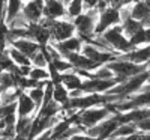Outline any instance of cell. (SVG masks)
Listing matches in <instances>:
<instances>
[{"label": "cell", "mask_w": 150, "mask_h": 140, "mask_svg": "<svg viewBox=\"0 0 150 140\" xmlns=\"http://www.w3.org/2000/svg\"><path fill=\"white\" fill-rule=\"evenodd\" d=\"M144 3H146V5H147V6L150 8V0H144Z\"/></svg>", "instance_id": "cell-41"}, {"label": "cell", "mask_w": 150, "mask_h": 140, "mask_svg": "<svg viewBox=\"0 0 150 140\" xmlns=\"http://www.w3.org/2000/svg\"><path fill=\"white\" fill-rule=\"evenodd\" d=\"M6 53H8V56H9L12 60H14L15 65H18V66H21V65H32L30 59H29L26 54H23L20 50H17L15 47H12L11 44H9L8 48H6Z\"/></svg>", "instance_id": "cell-21"}, {"label": "cell", "mask_w": 150, "mask_h": 140, "mask_svg": "<svg viewBox=\"0 0 150 140\" xmlns=\"http://www.w3.org/2000/svg\"><path fill=\"white\" fill-rule=\"evenodd\" d=\"M24 2L23 0H6V9H5V21L9 23L11 20H14L17 15L21 14Z\"/></svg>", "instance_id": "cell-19"}, {"label": "cell", "mask_w": 150, "mask_h": 140, "mask_svg": "<svg viewBox=\"0 0 150 140\" xmlns=\"http://www.w3.org/2000/svg\"><path fill=\"white\" fill-rule=\"evenodd\" d=\"M141 23H143V27H150V14H149Z\"/></svg>", "instance_id": "cell-38"}, {"label": "cell", "mask_w": 150, "mask_h": 140, "mask_svg": "<svg viewBox=\"0 0 150 140\" xmlns=\"http://www.w3.org/2000/svg\"><path fill=\"white\" fill-rule=\"evenodd\" d=\"M50 44H53V47L60 53L62 57H65L69 53H81V48L84 45V41L81 39L78 35H74V36L68 38V39H65V41L50 42Z\"/></svg>", "instance_id": "cell-11"}, {"label": "cell", "mask_w": 150, "mask_h": 140, "mask_svg": "<svg viewBox=\"0 0 150 140\" xmlns=\"http://www.w3.org/2000/svg\"><path fill=\"white\" fill-rule=\"evenodd\" d=\"M98 17L99 12L96 9H92V11H84L83 14L72 20L75 26V35H78L84 41V44H89L95 38V27L98 23Z\"/></svg>", "instance_id": "cell-1"}, {"label": "cell", "mask_w": 150, "mask_h": 140, "mask_svg": "<svg viewBox=\"0 0 150 140\" xmlns=\"http://www.w3.org/2000/svg\"><path fill=\"white\" fill-rule=\"evenodd\" d=\"M5 121V125L9 126V125H15L17 124V114L15 113H11V114H6V116L2 118Z\"/></svg>", "instance_id": "cell-33"}, {"label": "cell", "mask_w": 150, "mask_h": 140, "mask_svg": "<svg viewBox=\"0 0 150 140\" xmlns=\"http://www.w3.org/2000/svg\"><path fill=\"white\" fill-rule=\"evenodd\" d=\"M83 0H72V2L66 6V17L68 20H74L75 17H78L80 14H83Z\"/></svg>", "instance_id": "cell-23"}, {"label": "cell", "mask_w": 150, "mask_h": 140, "mask_svg": "<svg viewBox=\"0 0 150 140\" xmlns=\"http://www.w3.org/2000/svg\"><path fill=\"white\" fill-rule=\"evenodd\" d=\"M53 99L56 101L57 104L63 106L66 101L69 99V91L62 84V83H57L54 84V91H53Z\"/></svg>", "instance_id": "cell-22"}, {"label": "cell", "mask_w": 150, "mask_h": 140, "mask_svg": "<svg viewBox=\"0 0 150 140\" xmlns=\"http://www.w3.org/2000/svg\"><path fill=\"white\" fill-rule=\"evenodd\" d=\"M78 121L75 125H80V126H84V128H92V126L98 125L99 122H102L104 119L110 118L111 116V111L107 109V107H99V109H86V110H78Z\"/></svg>", "instance_id": "cell-5"}, {"label": "cell", "mask_w": 150, "mask_h": 140, "mask_svg": "<svg viewBox=\"0 0 150 140\" xmlns=\"http://www.w3.org/2000/svg\"><path fill=\"white\" fill-rule=\"evenodd\" d=\"M8 45H9V41H8V38H6V36H2V35H0V51H6Z\"/></svg>", "instance_id": "cell-36"}, {"label": "cell", "mask_w": 150, "mask_h": 140, "mask_svg": "<svg viewBox=\"0 0 150 140\" xmlns=\"http://www.w3.org/2000/svg\"><path fill=\"white\" fill-rule=\"evenodd\" d=\"M120 59H125V60H129V62H134L137 65H146L150 60V44H146V45H141V47H137L134 50L128 53H123V54H119Z\"/></svg>", "instance_id": "cell-12"}, {"label": "cell", "mask_w": 150, "mask_h": 140, "mask_svg": "<svg viewBox=\"0 0 150 140\" xmlns=\"http://www.w3.org/2000/svg\"><path fill=\"white\" fill-rule=\"evenodd\" d=\"M149 75H150V68L146 69V71H143V72H140V74H137V75H134V77H131L128 80H125L123 83L116 84L114 87H111L107 94L119 95L120 99H126V98L132 96L134 94L141 91V87L147 83Z\"/></svg>", "instance_id": "cell-2"}, {"label": "cell", "mask_w": 150, "mask_h": 140, "mask_svg": "<svg viewBox=\"0 0 150 140\" xmlns=\"http://www.w3.org/2000/svg\"><path fill=\"white\" fill-rule=\"evenodd\" d=\"M30 62H32V66H39V68H47V65H48V59L45 57V54L41 50L32 56Z\"/></svg>", "instance_id": "cell-30"}, {"label": "cell", "mask_w": 150, "mask_h": 140, "mask_svg": "<svg viewBox=\"0 0 150 140\" xmlns=\"http://www.w3.org/2000/svg\"><path fill=\"white\" fill-rule=\"evenodd\" d=\"M23 2H29V0H23Z\"/></svg>", "instance_id": "cell-44"}, {"label": "cell", "mask_w": 150, "mask_h": 140, "mask_svg": "<svg viewBox=\"0 0 150 140\" xmlns=\"http://www.w3.org/2000/svg\"><path fill=\"white\" fill-rule=\"evenodd\" d=\"M98 3H99V0H83V9L84 11L96 9V5Z\"/></svg>", "instance_id": "cell-32"}, {"label": "cell", "mask_w": 150, "mask_h": 140, "mask_svg": "<svg viewBox=\"0 0 150 140\" xmlns=\"http://www.w3.org/2000/svg\"><path fill=\"white\" fill-rule=\"evenodd\" d=\"M60 2H62V3H63L65 6H68V5H69V3L72 2V0H60Z\"/></svg>", "instance_id": "cell-39"}, {"label": "cell", "mask_w": 150, "mask_h": 140, "mask_svg": "<svg viewBox=\"0 0 150 140\" xmlns=\"http://www.w3.org/2000/svg\"><path fill=\"white\" fill-rule=\"evenodd\" d=\"M147 140H150V133H147Z\"/></svg>", "instance_id": "cell-42"}, {"label": "cell", "mask_w": 150, "mask_h": 140, "mask_svg": "<svg viewBox=\"0 0 150 140\" xmlns=\"http://www.w3.org/2000/svg\"><path fill=\"white\" fill-rule=\"evenodd\" d=\"M92 72H93V79H104V80L114 79V74H112V71L107 65H101L98 69H95Z\"/></svg>", "instance_id": "cell-28"}, {"label": "cell", "mask_w": 150, "mask_h": 140, "mask_svg": "<svg viewBox=\"0 0 150 140\" xmlns=\"http://www.w3.org/2000/svg\"><path fill=\"white\" fill-rule=\"evenodd\" d=\"M29 77L36 80V81H44V80H50V74L47 71V68H39V66H32Z\"/></svg>", "instance_id": "cell-26"}, {"label": "cell", "mask_w": 150, "mask_h": 140, "mask_svg": "<svg viewBox=\"0 0 150 140\" xmlns=\"http://www.w3.org/2000/svg\"><path fill=\"white\" fill-rule=\"evenodd\" d=\"M5 9H6V0H0V18L5 20Z\"/></svg>", "instance_id": "cell-37"}, {"label": "cell", "mask_w": 150, "mask_h": 140, "mask_svg": "<svg viewBox=\"0 0 150 140\" xmlns=\"http://www.w3.org/2000/svg\"><path fill=\"white\" fill-rule=\"evenodd\" d=\"M36 106L30 99V96L26 92H21V95L17 99V118H27V116H35L36 114Z\"/></svg>", "instance_id": "cell-15"}, {"label": "cell", "mask_w": 150, "mask_h": 140, "mask_svg": "<svg viewBox=\"0 0 150 140\" xmlns=\"http://www.w3.org/2000/svg\"><path fill=\"white\" fill-rule=\"evenodd\" d=\"M33 140H51V130H47V131L41 133L39 136H36Z\"/></svg>", "instance_id": "cell-35"}, {"label": "cell", "mask_w": 150, "mask_h": 140, "mask_svg": "<svg viewBox=\"0 0 150 140\" xmlns=\"http://www.w3.org/2000/svg\"><path fill=\"white\" fill-rule=\"evenodd\" d=\"M137 131L138 130H137L135 124H122L116 128V131L111 134V137H128V136H131Z\"/></svg>", "instance_id": "cell-24"}, {"label": "cell", "mask_w": 150, "mask_h": 140, "mask_svg": "<svg viewBox=\"0 0 150 140\" xmlns=\"http://www.w3.org/2000/svg\"><path fill=\"white\" fill-rule=\"evenodd\" d=\"M116 24H120V12L117 8L108 6L105 11L99 12L98 23L95 27V35H102L107 29L116 26Z\"/></svg>", "instance_id": "cell-7"}, {"label": "cell", "mask_w": 150, "mask_h": 140, "mask_svg": "<svg viewBox=\"0 0 150 140\" xmlns=\"http://www.w3.org/2000/svg\"><path fill=\"white\" fill-rule=\"evenodd\" d=\"M119 126V122H117V118L116 114H111L110 118L104 119L102 122H99L98 125L92 126V128H87L84 131V134L90 136V137H95L98 140H107L111 137V134L116 131V128Z\"/></svg>", "instance_id": "cell-6"}, {"label": "cell", "mask_w": 150, "mask_h": 140, "mask_svg": "<svg viewBox=\"0 0 150 140\" xmlns=\"http://www.w3.org/2000/svg\"><path fill=\"white\" fill-rule=\"evenodd\" d=\"M44 2H47V0H44Z\"/></svg>", "instance_id": "cell-47"}, {"label": "cell", "mask_w": 150, "mask_h": 140, "mask_svg": "<svg viewBox=\"0 0 150 140\" xmlns=\"http://www.w3.org/2000/svg\"><path fill=\"white\" fill-rule=\"evenodd\" d=\"M135 125H137V130H140V131H143V133H150V118L137 122Z\"/></svg>", "instance_id": "cell-31"}, {"label": "cell", "mask_w": 150, "mask_h": 140, "mask_svg": "<svg viewBox=\"0 0 150 140\" xmlns=\"http://www.w3.org/2000/svg\"><path fill=\"white\" fill-rule=\"evenodd\" d=\"M27 95L30 96V99L35 103L36 110H39L41 106H42V99H44V87H33V89H29Z\"/></svg>", "instance_id": "cell-25"}, {"label": "cell", "mask_w": 150, "mask_h": 140, "mask_svg": "<svg viewBox=\"0 0 150 140\" xmlns=\"http://www.w3.org/2000/svg\"><path fill=\"white\" fill-rule=\"evenodd\" d=\"M120 26H122V29H123V33L126 35L128 38H131L132 35H135L140 29H143V23L138 21V20H134L132 17H129V18H126V20H123V21L120 23Z\"/></svg>", "instance_id": "cell-20"}, {"label": "cell", "mask_w": 150, "mask_h": 140, "mask_svg": "<svg viewBox=\"0 0 150 140\" xmlns=\"http://www.w3.org/2000/svg\"><path fill=\"white\" fill-rule=\"evenodd\" d=\"M62 84H63L68 91H75V89H81L83 84V79L77 72H74V69L62 72Z\"/></svg>", "instance_id": "cell-17"}, {"label": "cell", "mask_w": 150, "mask_h": 140, "mask_svg": "<svg viewBox=\"0 0 150 140\" xmlns=\"http://www.w3.org/2000/svg\"><path fill=\"white\" fill-rule=\"evenodd\" d=\"M63 59H66V60H69L71 63H72V66L74 68H77V69H84V71H95V69H98L99 66V63H96V62H93V60H90V59H87L84 54H81V53H69V54H66Z\"/></svg>", "instance_id": "cell-14"}, {"label": "cell", "mask_w": 150, "mask_h": 140, "mask_svg": "<svg viewBox=\"0 0 150 140\" xmlns=\"http://www.w3.org/2000/svg\"><path fill=\"white\" fill-rule=\"evenodd\" d=\"M51 63L54 65V68H56L59 72H66V71L74 69L72 63H71L69 60L63 59V57H56V59H53V60H51Z\"/></svg>", "instance_id": "cell-27"}, {"label": "cell", "mask_w": 150, "mask_h": 140, "mask_svg": "<svg viewBox=\"0 0 150 140\" xmlns=\"http://www.w3.org/2000/svg\"><path fill=\"white\" fill-rule=\"evenodd\" d=\"M44 17L50 20H63L66 17V6L60 0H47L44 5Z\"/></svg>", "instance_id": "cell-13"}, {"label": "cell", "mask_w": 150, "mask_h": 140, "mask_svg": "<svg viewBox=\"0 0 150 140\" xmlns=\"http://www.w3.org/2000/svg\"><path fill=\"white\" fill-rule=\"evenodd\" d=\"M0 74H2V68H0Z\"/></svg>", "instance_id": "cell-45"}, {"label": "cell", "mask_w": 150, "mask_h": 140, "mask_svg": "<svg viewBox=\"0 0 150 140\" xmlns=\"http://www.w3.org/2000/svg\"><path fill=\"white\" fill-rule=\"evenodd\" d=\"M102 38L107 41V44L114 50L116 53L123 54V53H128L132 50L131 42H129V38L123 33V29L120 24H116L110 29H107L102 33Z\"/></svg>", "instance_id": "cell-4"}, {"label": "cell", "mask_w": 150, "mask_h": 140, "mask_svg": "<svg viewBox=\"0 0 150 140\" xmlns=\"http://www.w3.org/2000/svg\"><path fill=\"white\" fill-rule=\"evenodd\" d=\"M129 8H131V17L138 21H143L150 14V8L144 3V0H137L132 5H129Z\"/></svg>", "instance_id": "cell-18"}, {"label": "cell", "mask_w": 150, "mask_h": 140, "mask_svg": "<svg viewBox=\"0 0 150 140\" xmlns=\"http://www.w3.org/2000/svg\"><path fill=\"white\" fill-rule=\"evenodd\" d=\"M105 65L112 71V74H114V77L117 80V84L123 83L125 80H128V79L134 77V75H137V74H140V72H143V71L150 68L149 63H146V65H137V63H134V62L120 59L119 56L114 60L105 63Z\"/></svg>", "instance_id": "cell-3"}, {"label": "cell", "mask_w": 150, "mask_h": 140, "mask_svg": "<svg viewBox=\"0 0 150 140\" xmlns=\"http://www.w3.org/2000/svg\"><path fill=\"white\" fill-rule=\"evenodd\" d=\"M149 66H150V60H149Z\"/></svg>", "instance_id": "cell-46"}, {"label": "cell", "mask_w": 150, "mask_h": 140, "mask_svg": "<svg viewBox=\"0 0 150 140\" xmlns=\"http://www.w3.org/2000/svg\"><path fill=\"white\" fill-rule=\"evenodd\" d=\"M81 54H84L87 59H90L99 65H105V63L114 60L119 53H112V51H104V50H99L96 45L93 44H84L81 48Z\"/></svg>", "instance_id": "cell-8"}, {"label": "cell", "mask_w": 150, "mask_h": 140, "mask_svg": "<svg viewBox=\"0 0 150 140\" xmlns=\"http://www.w3.org/2000/svg\"><path fill=\"white\" fill-rule=\"evenodd\" d=\"M0 119H2V107H0Z\"/></svg>", "instance_id": "cell-43"}, {"label": "cell", "mask_w": 150, "mask_h": 140, "mask_svg": "<svg viewBox=\"0 0 150 140\" xmlns=\"http://www.w3.org/2000/svg\"><path fill=\"white\" fill-rule=\"evenodd\" d=\"M3 92H5V91H3V87H2V86H0V98H2V95H3Z\"/></svg>", "instance_id": "cell-40"}, {"label": "cell", "mask_w": 150, "mask_h": 140, "mask_svg": "<svg viewBox=\"0 0 150 140\" xmlns=\"http://www.w3.org/2000/svg\"><path fill=\"white\" fill-rule=\"evenodd\" d=\"M68 140H98V139L90 137V136H87V134H81V133H78V134H74L72 137H69Z\"/></svg>", "instance_id": "cell-34"}, {"label": "cell", "mask_w": 150, "mask_h": 140, "mask_svg": "<svg viewBox=\"0 0 150 140\" xmlns=\"http://www.w3.org/2000/svg\"><path fill=\"white\" fill-rule=\"evenodd\" d=\"M117 84L116 77L114 79H89V80H83L81 84V91L84 94H107L111 87H114Z\"/></svg>", "instance_id": "cell-9"}, {"label": "cell", "mask_w": 150, "mask_h": 140, "mask_svg": "<svg viewBox=\"0 0 150 140\" xmlns=\"http://www.w3.org/2000/svg\"><path fill=\"white\" fill-rule=\"evenodd\" d=\"M44 0H29L24 2L21 14L29 23H39L44 18Z\"/></svg>", "instance_id": "cell-10"}, {"label": "cell", "mask_w": 150, "mask_h": 140, "mask_svg": "<svg viewBox=\"0 0 150 140\" xmlns=\"http://www.w3.org/2000/svg\"><path fill=\"white\" fill-rule=\"evenodd\" d=\"M0 86L3 87V91H8V89H11V87H15V84H14V75H12V72L2 71V74H0Z\"/></svg>", "instance_id": "cell-29"}, {"label": "cell", "mask_w": 150, "mask_h": 140, "mask_svg": "<svg viewBox=\"0 0 150 140\" xmlns=\"http://www.w3.org/2000/svg\"><path fill=\"white\" fill-rule=\"evenodd\" d=\"M12 47H15L17 50H20V51L23 54H26L29 59H32V56L35 53L39 51V44L35 42L33 39H29V38H21V39H15V41H11L9 42Z\"/></svg>", "instance_id": "cell-16"}]
</instances>
